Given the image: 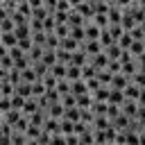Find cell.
Returning a JSON list of instances; mask_svg holds the SVG:
<instances>
[{
	"label": "cell",
	"instance_id": "cell-1",
	"mask_svg": "<svg viewBox=\"0 0 145 145\" xmlns=\"http://www.w3.org/2000/svg\"><path fill=\"white\" fill-rule=\"evenodd\" d=\"M79 48H82V50H84V52H86V57H88V59H91V57H95V54H100V52H102V45H100V43H97V41H84V43H82V45H79Z\"/></svg>",
	"mask_w": 145,
	"mask_h": 145
},
{
	"label": "cell",
	"instance_id": "cell-2",
	"mask_svg": "<svg viewBox=\"0 0 145 145\" xmlns=\"http://www.w3.org/2000/svg\"><path fill=\"white\" fill-rule=\"evenodd\" d=\"M136 111H138V104H136L134 100H125V102H122V106H120V113H122V116H127L129 120H134V118H136Z\"/></svg>",
	"mask_w": 145,
	"mask_h": 145
},
{
	"label": "cell",
	"instance_id": "cell-3",
	"mask_svg": "<svg viewBox=\"0 0 145 145\" xmlns=\"http://www.w3.org/2000/svg\"><path fill=\"white\" fill-rule=\"evenodd\" d=\"M100 32H102V29H100L97 25H93L91 20H86V23H84V34H86V41H97V39H100Z\"/></svg>",
	"mask_w": 145,
	"mask_h": 145
},
{
	"label": "cell",
	"instance_id": "cell-4",
	"mask_svg": "<svg viewBox=\"0 0 145 145\" xmlns=\"http://www.w3.org/2000/svg\"><path fill=\"white\" fill-rule=\"evenodd\" d=\"M88 63V57H86V52L79 48V50H75L72 54H70V66H77V68H82V66H86Z\"/></svg>",
	"mask_w": 145,
	"mask_h": 145
},
{
	"label": "cell",
	"instance_id": "cell-5",
	"mask_svg": "<svg viewBox=\"0 0 145 145\" xmlns=\"http://www.w3.org/2000/svg\"><path fill=\"white\" fill-rule=\"evenodd\" d=\"M39 111H41V109H39V100L27 97V100H25V104H23V111H20V113L29 118V116H34V113H39Z\"/></svg>",
	"mask_w": 145,
	"mask_h": 145
},
{
	"label": "cell",
	"instance_id": "cell-6",
	"mask_svg": "<svg viewBox=\"0 0 145 145\" xmlns=\"http://www.w3.org/2000/svg\"><path fill=\"white\" fill-rule=\"evenodd\" d=\"M88 88H86V82L84 79H77V82H70V95L72 97H79V95H86Z\"/></svg>",
	"mask_w": 145,
	"mask_h": 145
},
{
	"label": "cell",
	"instance_id": "cell-7",
	"mask_svg": "<svg viewBox=\"0 0 145 145\" xmlns=\"http://www.w3.org/2000/svg\"><path fill=\"white\" fill-rule=\"evenodd\" d=\"M127 84H129V79H127L125 75H120V72H118V75H113V77H111L109 88H113V91H125V86H127Z\"/></svg>",
	"mask_w": 145,
	"mask_h": 145
},
{
	"label": "cell",
	"instance_id": "cell-8",
	"mask_svg": "<svg viewBox=\"0 0 145 145\" xmlns=\"http://www.w3.org/2000/svg\"><path fill=\"white\" fill-rule=\"evenodd\" d=\"M122 102H125L122 91H113V88H109V100H106V104H111V106H122Z\"/></svg>",
	"mask_w": 145,
	"mask_h": 145
},
{
	"label": "cell",
	"instance_id": "cell-9",
	"mask_svg": "<svg viewBox=\"0 0 145 145\" xmlns=\"http://www.w3.org/2000/svg\"><path fill=\"white\" fill-rule=\"evenodd\" d=\"M63 104L61 102H54V104H50L48 106V118H54V120H61L63 118Z\"/></svg>",
	"mask_w": 145,
	"mask_h": 145
},
{
	"label": "cell",
	"instance_id": "cell-10",
	"mask_svg": "<svg viewBox=\"0 0 145 145\" xmlns=\"http://www.w3.org/2000/svg\"><path fill=\"white\" fill-rule=\"evenodd\" d=\"M0 45H2V48H7V50L16 48V45H18V39H16V34H14V32H7V34H2V39H0Z\"/></svg>",
	"mask_w": 145,
	"mask_h": 145
},
{
	"label": "cell",
	"instance_id": "cell-11",
	"mask_svg": "<svg viewBox=\"0 0 145 145\" xmlns=\"http://www.w3.org/2000/svg\"><path fill=\"white\" fill-rule=\"evenodd\" d=\"M59 48H61V50H66V52H70V54H72V52H75V50H79V43H77V41H72V39H70V36H66V39H61V41H59Z\"/></svg>",
	"mask_w": 145,
	"mask_h": 145
},
{
	"label": "cell",
	"instance_id": "cell-12",
	"mask_svg": "<svg viewBox=\"0 0 145 145\" xmlns=\"http://www.w3.org/2000/svg\"><path fill=\"white\" fill-rule=\"evenodd\" d=\"M48 72H50L57 82H59V79H66V66H63V63H54L52 68H48Z\"/></svg>",
	"mask_w": 145,
	"mask_h": 145
},
{
	"label": "cell",
	"instance_id": "cell-13",
	"mask_svg": "<svg viewBox=\"0 0 145 145\" xmlns=\"http://www.w3.org/2000/svg\"><path fill=\"white\" fill-rule=\"evenodd\" d=\"M14 93H16V95H20L23 100H27V97H32V84H25V82H20V84L14 88Z\"/></svg>",
	"mask_w": 145,
	"mask_h": 145
},
{
	"label": "cell",
	"instance_id": "cell-14",
	"mask_svg": "<svg viewBox=\"0 0 145 145\" xmlns=\"http://www.w3.org/2000/svg\"><path fill=\"white\" fill-rule=\"evenodd\" d=\"M41 63H43L45 68H52V66L57 63V54H54L52 50H43V57H41Z\"/></svg>",
	"mask_w": 145,
	"mask_h": 145
},
{
	"label": "cell",
	"instance_id": "cell-15",
	"mask_svg": "<svg viewBox=\"0 0 145 145\" xmlns=\"http://www.w3.org/2000/svg\"><path fill=\"white\" fill-rule=\"evenodd\" d=\"M66 79H68V82L82 79V68H77V66H66Z\"/></svg>",
	"mask_w": 145,
	"mask_h": 145
},
{
	"label": "cell",
	"instance_id": "cell-16",
	"mask_svg": "<svg viewBox=\"0 0 145 145\" xmlns=\"http://www.w3.org/2000/svg\"><path fill=\"white\" fill-rule=\"evenodd\" d=\"M138 93H140V88L138 86H134L131 82L125 86V91H122V95H125V100H134L136 102V97H138Z\"/></svg>",
	"mask_w": 145,
	"mask_h": 145
},
{
	"label": "cell",
	"instance_id": "cell-17",
	"mask_svg": "<svg viewBox=\"0 0 145 145\" xmlns=\"http://www.w3.org/2000/svg\"><path fill=\"white\" fill-rule=\"evenodd\" d=\"M93 102H106L109 100V86H100L95 93H91Z\"/></svg>",
	"mask_w": 145,
	"mask_h": 145
},
{
	"label": "cell",
	"instance_id": "cell-18",
	"mask_svg": "<svg viewBox=\"0 0 145 145\" xmlns=\"http://www.w3.org/2000/svg\"><path fill=\"white\" fill-rule=\"evenodd\" d=\"M95 131H104V129H109L111 127V122H109V118L106 116H100V118H95L93 120V125H91Z\"/></svg>",
	"mask_w": 145,
	"mask_h": 145
},
{
	"label": "cell",
	"instance_id": "cell-19",
	"mask_svg": "<svg viewBox=\"0 0 145 145\" xmlns=\"http://www.w3.org/2000/svg\"><path fill=\"white\" fill-rule=\"evenodd\" d=\"M116 43H118V48L125 52V50H129V45L134 43V39H131V34H129V32H122V36H120Z\"/></svg>",
	"mask_w": 145,
	"mask_h": 145
},
{
	"label": "cell",
	"instance_id": "cell-20",
	"mask_svg": "<svg viewBox=\"0 0 145 145\" xmlns=\"http://www.w3.org/2000/svg\"><path fill=\"white\" fill-rule=\"evenodd\" d=\"M91 104H93V97H91L88 93L75 97V106H77V109H91Z\"/></svg>",
	"mask_w": 145,
	"mask_h": 145
},
{
	"label": "cell",
	"instance_id": "cell-21",
	"mask_svg": "<svg viewBox=\"0 0 145 145\" xmlns=\"http://www.w3.org/2000/svg\"><path fill=\"white\" fill-rule=\"evenodd\" d=\"M43 50H59V39L54 36V34H45V45H43Z\"/></svg>",
	"mask_w": 145,
	"mask_h": 145
},
{
	"label": "cell",
	"instance_id": "cell-22",
	"mask_svg": "<svg viewBox=\"0 0 145 145\" xmlns=\"http://www.w3.org/2000/svg\"><path fill=\"white\" fill-rule=\"evenodd\" d=\"M95 75H97V70H95L91 63L82 66V79H84V82H91V79H95Z\"/></svg>",
	"mask_w": 145,
	"mask_h": 145
},
{
	"label": "cell",
	"instance_id": "cell-23",
	"mask_svg": "<svg viewBox=\"0 0 145 145\" xmlns=\"http://www.w3.org/2000/svg\"><path fill=\"white\" fill-rule=\"evenodd\" d=\"M106 102H93L91 104V111H93V116L95 118H100V116H106Z\"/></svg>",
	"mask_w": 145,
	"mask_h": 145
},
{
	"label": "cell",
	"instance_id": "cell-24",
	"mask_svg": "<svg viewBox=\"0 0 145 145\" xmlns=\"http://www.w3.org/2000/svg\"><path fill=\"white\" fill-rule=\"evenodd\" d=\"M127 52H129L134 59H136V57H140V54L145 52V48H143V41H134V43L129 45V50H127Z\"/></svg>",
	"mask_w": 145,
	"mask_h": 145
},
{
	"label": "cell",
	"instance_id": "cell-25",
	"mask_svg": "<svg viewBox=\"0 0 145 145\" xmlns=\"http://www.w3.org/2000/svg\"><path fill=\"white\" fill-rule=\"evenodd\" d=\"M45 95V86H43V82H34L32 84V97L34 100H41Z\"/></svg>",
	"mask_w": 145,
	"mask_h": 145
},
{
	"label": "cell",
	"instance_id": "cell-26",
	"mask_svg": "<svg viewBox=\"0 0 145 145\" xmlns=\"http://www.w3.org/2000/svg\"><path fill=\"white\" fill-rule=\"evenodd\" d=\"M63 120H70V122H79V109L77 106H70L63 111Z\"/></svg>",
	"mask_w": 145,
	"mask_h": 145
},
{
	"label": "cell",
	"instance_id": "cell-27",
	"mask_svg": "<svg viewBox=\"0 0 145 145\" xmlns=\"http://www.w3.org/2000/svg\"><path fill=\"white\" fill-rule=\"evenodd\" d=\"M23 113L20 111H16V109H11L9 113H5V125H9V127H14L16 122H18V118H20Z\"/></svg>",
	"mask_w": 145,
	"mask_h": 145
},
{
	"label": "cell",
	"instance_id": "cell-28",
	"mask_svg": "<svg viewBox=\"0 0 145 145\" xmlns=\"http://www.w3.org/2000/svg\"><path fill=\"white\" fill-rule=\"evenodd\" d=\"M54 91H57L59 95H68V93H70V82H68V79H59L57 86H54Z\"/></svg>",
	"mask_w": 145,
	"mask_h": 145
},
{
	"label": "cell",
	"instance_id": "cell-29",
	"mask_svg": "<svg viewBox=\"0 0 145 145\" xmlns=\"http://www.w3.org/2000/svg\"><path fill=\"white\" fill-rule=\"evenodd\" d=\"M16 11H18L20 16H25L27 20L32 18V9H29V2H18V7H16Z\"/></svg>",
	"mask_w": 145,
	"mask_h": 145
},
{
	"label": "cell",
	"instance_id": "cell-30",
	"mask_svg": "<svg viewBox=\"0 0 145 145\" xmlns=\"http://www.w3.org/2000/svg\"><path fill=\"white\" fill-rule=\"evenodd\" d=\"M32 45H34V43H32V36H29V39H20V41H18V50H20V52H25V54L32 50Z\"/></svg>",
	"mask_w": 145,
	"mask_h": 145
},
{
	"label": "cell",
	"instance_id": "cell-31",
	"mask_svg": "<svg viewBox=\"0 0 145 145\" xmlns=\"http://www.w3.org/2000/svg\"><path fill=\"white\" fill-rule=\"evenodd\" d=\"M9 100H11V109H16V111H23V104H25V100H23L20 95H16V93H14Z\"/></svg>",
	"mask_w": 145,
	"mask_h": 145
},
{
	"label": "cell",
	"instance_id": "cell-32",
	"mask_svg": "<svg viewBox=\"0 0 145 145\" xmlns=\"http://www.w3.org/2000/svg\"><path fill=\"white\" fill-rule=\"evenodd\" d=\"M0 68H2L5 72H9V70L14 68V61H11V57H9V54H5V57H0Z\"/></svg>",
	"mask_w": 145,
	"mask_h": 145
},
{
	"label": "cell",
	"instance_id": "cell-33",
	"mask_svg": "<svg viewBox=\"0 0 145 145\" xmlns=\"http://www.w3.org/2000/svg\"><path fill=\"white\" fill-rule=\"evenodd\" d=\"M72 9V2H66V0H57V11H61V14H68Z\"/></svg>",
	"mask_w": 145,
	"mask_h": 145
},
{
	"label": "cell",
	"instance_id": "cell-34",
	"mask_svg": "<svg viewBox=\"0 0 145 145\" xmlns=\"http://www.w3.org/2000/svg\"><path fill=\"white\" fill-rule=\"evenodd\" d=\"M118 116H120V106H111V104H109V106H106V118H109V122L116 120Z\"/></svg>",
	"mask_w": 145,
	"mask_h": 145
},
{
	"label": "cell",
	"instance_id": "cell-35",
	"mask_svg": "<svg viewBox=\"0 0 145 145\" xmlns=\"http://www.w3.org/2000/svg\"><path fill=\"white\" fill-rule=\"evenodd\" d=\"M11 111V100L9 97H0V113L5 116V113H9Z\"/></svg>",
	"mask_w": 145,
	"mask_h": 145
},
{
	"label": "cell",
	"instance_id": "cell-36",
	"mask_svg": "<svg viewBox=\"0 0 145 145\" xmlns=\"http://www.w3.org/2000/svg\"><path fill=\"white\" fill-rule=\"evenodd\" d=\"M9 57H11V61L16 63L18 59H23V57H25V52H20V50H18V45H16V48H11V50H9Z\"/></svg>",
	"mask_w": 145,
	"mask_h": 145
},
{
	"label": "cell",
	"instance_id": "cell-37",
	"mask_svg": "<svg viewBox=\"0 0 145 145\" xmlns=\"http://www.w3.org/2000/svg\"><path fill=\"white\" fill-rule=\"evenodd\" d=\"M48 145H66V136L57 134V136H50V143Z\"/></svg>",
	"mask_w": 145,
	"mask_h": 145
},
{
	"label": "cell",
	"instance_id": "cell-38",
	"mask_svg": "<svg viewBox=\"0 0 145 145\" xmlns=\"http://www.w3.org/2000/svg\"><path fill=\"white\" fill-rule=\"evenodd\" d=\"M134 120H138L140 125H145V106H138V111H136V118Z\"/></svg>",
	"mask_w": 145,
	"mask_h": 145
},
{
	"label": "cell",
	"instance_id": "cell-39",
	"mask_svg": "<svg viewBox=\"0 0 145 145\" xmlns=\"http://www.w3.org/2000/svg\"><path fill=\"white\" fill-rule=\"evenodd\" d=\"M136 104H138V106H145V88H140V93H138V97H136Z\"/></svg>",
	"mask_w": 145,
	"mask_h": 145
},
{
	"label": "cell",
	"instance_id": "cell-40",
	"mask_svg": "<svg viewBox=\"0 0 145 145\" xmlns=\"http://www.w3.org/2000/svg\"><path fill=\"white\" fill-rule=\"evenodd\" d=\"M0 145H11V136H0Z\"/></svg>",
	"mask_w": 145,
	"mask_h": 145
},
{
	"label": "cell",
	"instance_id": "cell-41",
	"mask_svg": "<svg viewBox=\"0 0 145 145\" xmlns=\"http://www.w3.org/2000/svg\"><path fill=\"white\" fill-rule=\"evenodd\" d=\"M143 48H145V39H143Z\"/></svg>",
	"mask_w": 145,
	"mask_h": 145
},
{
	"label": "cell",
	"instance_id": "cell-42",
	"mask_svg": "<svg viewBox=\"0 0 145 145\" xmlns=\"http://www.w3.org/2000/svg\"><path fill=\"white\" fill-rule=\"evenodd\" d=\"M0 39H2V32H0Z\"/></svg>",
	"mask_w": 145,
	"mask_h": 145
}]
</instances>
